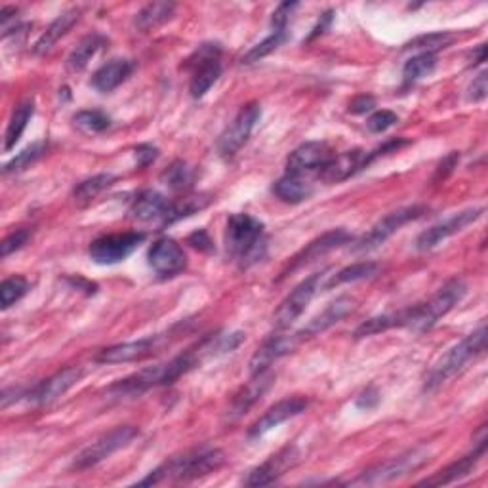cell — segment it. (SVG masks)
<instances>
[{
    "label": "cell",
    "instance_id": "6da1fadb",
    "mask_svg": "<svg viewBox=\"0 0 488 488\" xmlns=\"http://www.w3.org/2000/svg\"><path fill=\"white\" fill-rule=\"evenodd\" d=\"M223 462L225 456L220 448H195L181 456H174L164 462L155 472L142 479L140 484L151 486L162 483H191L218 472Z\"/></svg>",
    "mask_w": 488,
    "mask_h": 488
},
{
    "label": "cell",
    "instance_id": "5bb4252c",
    "mask_svg": "<svg viewBox=\"0 0 488 488\" xmlns=\"http://www.w3.org/2000/svg\"><path fill=\"white\" fill-rule=\"evenodd\" d=\"M334 157L332 149L325 142H306L299 147H296L287 159V172L288 174H299L309 176L318 174L323 168L330 162Z\"/></svg>",
    "mask_w": 488,
    "mask_h": 488
},
{
    "label": "cell",
    "instance_id": "816d5d0a",
    "mask_svg": "<svg viewBox=\"0 0 488 488\" xmlns=\"http://www.w3.org/2000/svg\"><path fill=\"white\" fill-rule=\"evenodd\" d=\"M378 401H380L378 391L374 389V387H370V389H366V391L363 393V395L359 397V401H356V406H361V408H366V410H368V408H372V406H376Z\"/></svg>",
    "mask_w": 488,
    "mask_h": 488
},
{
    "label": "cell",
    "instance_id": "ab89813d",
    "mask_svg": "<svg viewBox=\"0 0 488 488\" xmlns=\"http://www.w3.org/2000/svg\"><path fill=\"white\" fill-rule=\"evenodd\" d=\"M73 122L84 134H102L111 126V119L102 111H81L73 117Z\"/></svg>",
    "mask_w": 488,
    "mask_h": 488
},
{
    "label": "cell",
    "instance_id": "f1b7e54d",
    "mask_svg": "<svg viewBox=\"0 0 488 488\" xmlns=\"http://www.w3.org/2000/svg\"><path fill=\"white\" fill-rule=\"evenodd\" d=\"M273 193L283 202L299 204L313 195V183L306 176L287 172L283 178L275 181Z\"/></svg>",
    "mask_w": 488,
    "mask_h": 488
},
{
    "label": "cell",
    "instance_id": "bcb514c9",
    "mask_svg": "<svg viewBox=\"0 0 488 488\" xmlns=\"http://www.w3.org/2000/svg\"><path fill=\"white\" fill-rule=\"evenodd\" d=\"M486 92H488V83H486V71H481L477 77L473 79L472 86H469V92H467V98L469 102H483L486 98Z\"/></svg>",
    "mask_w": 488,
    "mask_h": 488
},
{
    "label": "cell",
    "instance_id": "d6a6232c",
    "mask_svg": "<svg viewBox=\"0 0 488 488\" xmlns=\"http://www.w3.org/2000/svg\"><path fill=\"white\" fill-rule=\"evenodd\" d=\"M378 269H380V266L376 264V261H359V264L347 266V268L340 269L337 273H334L327 280L325 288H334V287H340L344 283H355V280H363V278L374 277L378 273Z\"/></svg>",
    "mask_w": 488,
    "mask_h": 488
},
{
    "label": "cell",
    "instance_id": "8992f818",
    "mask_svg": "<svg viewBox=\"0 0 488 488\" xmlns=\"http://www.w3.org/2000/svg\"><path fill=\"white\" fill-rule=\"evenodd\" d=\"M138 435L140 431L134 425H121L117 429H112L107 435L100 437L96 443H92L90 446L81 450V453L74 456L71 467L77 469V472H84V469L98 465L100 462L119 453L121 448L128 446Z\"/></svg>",
    "mask_w": 488,
    "mask_h": 488
},
{
    "label": "cell",
    "instance_id": "4fadbf2b",
    "mask_svg": "<svg viewBox=\"0 0 488 488\" xmlns=\"http://www.w3.org/2000/svg\"><path fill=\"white\" fill-rule=\"evenodd\" d=\"M483 212H484L483 209H467V210L454 214V216H450L448 220H444L441 223L431 225L429 229H425L416 239V249L420 252H425V250L439 247L441 242L458 235L460 231H464L467 228V225H472L473 221H477L483 216Z\"/></svg>",
    "mask_w": 488,
    "mask_h": 488
},
{
    "label": "cell",
    "instance_id": "f5cc1de1",
    "mask_svg": "<svg viewBox=\"0 0 488 488\" xmlns=\"http://www.w3.org/2000/svg\"><path fill=\"white\" fill-rule=\"evenodd\" d=\"M484 58H486V46H484V44H481V46L477 48V52H475V58H473V65H477V63H483V62H484Z\"/></svg>",
    "mask_w": 488,
    "mask_h": 488
},
{
    "label": "cell",
    "instance_id": "b9f144b4",
    "mask_svg": "<svg viewBox=\"0 0 488 488\" xmlns=\"http://www.w3.org/2000/svg\"><path fill=\"white\" fill-rule=\"evenodd\" d=\"M29 292V283L25 277H10L5 278L0 285V299H3V309H10L14 304Z\"/></svg>",
    "mask_w": 488,
    "mask_h": 488
},
{
    "label": "cell",
    "instance_id": "9a60e30c",
    "mask_svg": "<svg viewBox=\"0 0 488 488\" xmlns=\"http://www.w3.org/2000/svg\"><path fill=\"white\" fill-rule=\"evenodd\" d=\"M164 342L162 336H147L136 342H126V344H117L102 349L96 355V361L102 365H121V363H134V361H143L147 356L155 355Z\"/></svg>",
    "mask_w": 488,
    "mask_h": 488
},
{
    "label": "cell",
    "instance_id": "e575fe53",
    "mask_svg": "<svg viewBox=\"0 0 488 488\" xmlns=\"http://www.w3.org/2000/svg\"><path fill=\"white\" fill-rule=\"evenodd\" d=\"M193 180H195L193 168L187 162H183V161H174L161 174V181L166 187H171L172 191H187L193 185Z\"/></svg>",
    "mask_w": 488,
    "mask_h": 488
},
{
    "label": "cell",
    "instance_id": "2e32d148",
    "mask_svg": "<svg viewBox=\"0 0 488 488\" xmlns=\"http://www.w3.org/2000/svg\"><path fill=\"white\" fill-rule=\"evenodd\" d=\"M83 374H84V370L81 366H67L60 372H55L54 376H50V378L36 384L34 387H31L27 399L31 403H36V405H50L55 399H60L62 395H65V393L73 386H77L83 378Z\"/></svg>",
    "mask_w": 488,
    "mask_h": 488
},
{
    "label": "cell",
    "instance_id": "ac0fdd59",
    "mask_svg": "<svg viewBox=\"0 0 488 488\" xmlns=\"http://www.w3.org/2000/svg\"><path fill=\"white\" fill-rule=\"evenodd\" d=\"M307 399L306 397H288L278 401L277 405H273L264 416H261L258 422H254L249 429V437L250 439H259L264 437L266 434H269L271 429L278 427L280 424H285L296 416L302 415L307 408Z\"/></svg>",
    "mask_w": 488,
    "mask_h": 488
},
{
    "label": "cell",
    "instance_id": "3957f363",
    "mask_svg": "<svg viewBox=\"0 0 488 488\" xmlns=\"http://www.w3.org/2000/svg\"><path fill=\"white\" fill-rule=\"evenodd\" d=\"M467 292V287L462 278H450L446 285H443L434 298L425 304L403 309L405 321L403 328H408L415 334H424L434 328L444 315L453 311Z\"/></svg>",
    "mask_w": 488,
    "mask_h": 488
},
{
    "label": "cell",
    "instance_id": "f546056e",
    "mask_svg": "<svg viewBox=\"0 0 488 488\" xmlns=\"http://www.w3.org/2000/svg\"><path fill=\"white\" fill-rule=\"evenodd\" d=\"M174 12H176V5H172V3H151V5L143 6L136 14L134 25L138 31L147 33V31L161 27L168 20H172Z\"/></svg>",
    "mask_w": 488,
    "mask_h": 488
},
{
    "label": "cell",
    "instance_id": "5b68a950",
    "mask_svg": "<svg viewBox=\"0 0 488 488\" xmlns=\"http://www.w3.org/2000/svg\"><path fill=\"white\" fill-rule=\"evenodd\" d=\"M429 458H431V450L427 446H416L401 456H395L384 464L366 469V472L361 473V477H356L351 484L376 486V484L397 481L401 477H406L408 473L418 472L420 467H424L429 462Z\"/></svg>",
    "mask_w": 488,
    "mask_h": 488
},
{
    "label": "cell",
    "instance_id": "74e56055",
    "mask_svg": "<svg viewBox=\"0 0 488 488\" xmlns=\"http://www.w3.org/2000/svg\"><path fill=\"white\" fill-rule=\"evenodd\" d=\"M287 39H288L287 31H271L269 36H266L264 41L258 43L256 46H252L247 54L242 55V60H240L242 65H250V63H256V62H261L264 58H268V55L273 54Z\"/></svg>",
    "mask_w": 488,
    "mask_h": 488
},
{
    "label": "cell",
    "instance_id": "52a82bcc",
    "mask_svg": "<svg viewBox=\"0 0 488 488\" xmlns=\"http://www.w3.org/2000/svg\"><path fill=\"white\" fill-rule=\"evenodd\" d=\"M323 273H315L311 277H307L306 280H302L285 299L280 302V306L277 307L275 315H273V325L277 330H285L290 325H294L302 313L307 309V306L311 304V299L315 298V294L321 290L325 275Z\"/></svg>",
    "mask_w": 488,
    "mask_h": 488
},
{
    "label": "cell",
    "instance_id": "1f68e13d",
    "mask_svg": "<svg viewBox=\"0 0 488 488\" xmlns=\"http://www.w3.org/2000/svg\"><path fill=\"white\" fill-rule=\"evenodd\" d=\"M34 112V103L31 100L24 102L15 107V111L12 112V119L8 122V128H6V136H5V151H12V149L15 147V143L20 142V138L24 136L25 128L33 117Z\"/></svg>",
    "mask_w": 488,
    "mask_h": 488
},
{
    "label": "cell",
    "instance_id": "8d00e7d4",
    "mask_svg": "<svg viewBox=\"0 0 488 488\" xmlns=\"http://www.w3.org/2000/svg\"><path fill=\"white\" fill-rule=\"evenodd\" d=\"M395 327H401L403 328V311L372 317V318H368V321H365L363 325L356 327V330H355L353 336L356 337V340H361V337L380 334V332H386V330L395 328Z\"/></svg>",
    "mask_w": 488,
    "mask_h": 488
},
{
    "label": "cell",
    "instance_id": "c3c4849f",
    "mask_svg": "<svg viewBox=\"0 0 488 488\" xmlns=\"http://www.w3.org/2000/svg\"><path fill=\"white\" fill-rule=\"evenodd\" d=\"M458 161H460V155H458V153H450V155H446V157L441 161V164L437 166L435 181L444 180L448 174H453V171L458 166Z\"/></svg>",
    "mask_w": 488,
    "mask_h": 488
},
{
    "label": "cell",
    "instance_id": "f6af8a7d",
    "mask_svg": "<svg viewBox=\"0 0 488 488\" xmlns=\"http://www.w3.org/2000/svg\"><path fill=\"white\" fill-rule=\"evenodd\" d=\"M298 6H299L298 3H285V5H280V6L273 12V20H271L273 31H287L288 22H290V15L294 14V10H296Z\"/></svg>",
    "mask_w": 488,
    "mask_h": 488
},
{
    "label": "cell",
    "instance_id": "7bdbcfd3",
    "mask_svg": "<svg viewBox=\"0 0 488 488\" xmlns=\"http://www.w3.org/2000/svg\"><path fill=\"white\" fill-rule=\"evenodd\" d=\"M397 122H399V117L395 115V112L382 109V111H376L374 115L368 117L366 128L370 130L372 134H382V132H386V130H389L391 126H395Z\"/></svg>",
    "mask_w": 488,
    "mask_h": 488
},
{
    "label": "cell",
    "instance_id": "44dd1931",
    "mask_svg": "<svg viewBox=\"0 0 488 488\" xmlns=\"http://www.w3.org/2000/svg\"><path fill=\"white\" fill-rule=\"evenodd\" d=\"M164 386H166V366L159 365V366L143 368L132 374V376L119 380L117 384H112L109 387V393L115 397H136L149 389L164 387Z\"/></svg>",
    "mask_w": 488,
    "mask_h": 488
},
{
    "label": "cell",
    "instance_id": "d590c367",
    "mask_svg": "<svg viewBox=\"0 0 488 488\" xmlns=\"http://www.w3.org/2000/svg\"><path fill=\"white\" fill-rule=\"evenodd\" d=\"M437 67V55L435 54H418L405 63L403 69V81L405 84H415L424 77H429Z\"/></svg>",
    "mask_w": 488,
    "mask_h": 488
},
{
    "label": "cell",
    "instance_id": "30bf717a",
    "mask_svg": "<svg viewBox=\"0 0 488 488\" xmlns=\"http://www.w3.org/2000/svg\"><path fill=\"white\" fill-rule=\"evenodd\" d=\"M143 240L145 233L140 231L103 235L90 244L88 254L92 261H96L100 266L121 264V261L132 254Z\"/></svg>",
    "mask_w": 488,
    "mask_h": 488
},
{
    "label": "cell",
    "instance_id": "83f0119b",
    "mask_svg": "<svg viewBox=\"0 0 488 488\" xmlns=\"http://www.w3.org/2000/svg\"><path fill=\"white\" fill-rule=\"evenodd\" d=\"M79 20H81V10H77V8L69 10V12H65V14H62V15L55 17V20L48 25V29L41 34V39L36 41L33 52H34L36 55H43V54L50 52L55 44H58L60 39H63V36H65L74 25L79 24Z\"/></svg>",
    "mask_w": 488,
    "mask_h": 488
},
{
    "label": "cell",
    "instance_id": "603a6c76",
    "mask_svg": "<svg viewBox=\"0 0 488 488\" xmlns=\"http://www.w3.org/2000/svg\"><path fill=\"white\" fill-rule=\"evenodd\" d=\"M275 376L271 370H266V372H259V374H252V378L244 384L239 391L237 395L233 397L231 401V406H229V416L235 420V418H240L242 415H247V412L266 395L268 389L271 387Z\"/></svg>",
    "mask_w": 488,
    "mask_h": 488
},
{
    "label": "cell",
    "instance_id": "7a4b0ae2",
    "mask_svg": "<svg viewBox=\"0 0 488 488\" xmlns=\"http://www.w3.org/2000/svg\"><path fill=\"white\" fill-rule=\"evenodd\" d=\"M225 247L242 269L252 268L268 252L264 223L250 214H233L225 228Z\"/></svg>",
    "mask_w": 488,
    "mask_h": 488
},
{
    "label": "cell",
    "instance_id": "836d02e7",
    "mask_svg": "<svg viewBox=\"0 0 488 488\" xmlns=\"http://www.w3.org/2000/svg\"><path fill=\"white\" fill-rule=\"evenodd\" d=\"M112 183H115V176L112 174H98V176L81 181L77 187H74L73 197L74 200H77V204L84 206L92 202L98 195H102L105 190H109Z\"/></svg>",
    "mask_w": 488,
    "mask_h": 488
},
{
    "label": "cell",
    "instance_id": "cb8c5ba5",
    "mask_svg": "<svg viewBox=\"0 0 488 488\" xmlns=\"http://www.w3.org/2000/svg\"><path fill=\"white\" fill-rule=\"evenodd\" d=\"M298 458H299V454L294 446L283 448L280 453L271 456L268 462L252 469L249 479H247V484L249 486H266V484L275 483L280 475H285L288 467H292L298 462Z\"/></svg>",
    "mask_w": 488,
    "mask_h": 488
},
{
    "label": "cell",
    "instance_id": "7402d4cb",
    "mask_svg": "<svg viewBox=\"0 0 488 488\" xmlns=\"http://www.w3.org/2000/svg\"><path fill=\"white\" fill-rule=\"evenodd\" d=\"M174 202L166 199L162 193L145 190L142 191L132 206H130V214L138 221H161L162 225H168V218L172 214Z\"/></svg>",
    "mask_w": 488,
    "mask_h": 488
},
{
    "label": "cell",
    "instance_id": "7c38bea8",
    "mask_svg": "<svg viewBox=\"0 0 488 488\" xmlns=\"http://www.w3.org/2000/svg\"><path fill=\"white\" fill-rule=\"evenodd\" d=\"M147 259L149 268H151L161 278L178 277L187 268V258L183 249L171 237L157 239L147 252Z\"/></svg>",
    "mask_w": 488,
    "mask_h": 488
},
{
    "label": "cell",
    "instance_id": "f35d334b",
    "mask_svg": "<svg viewBox=\"0 0 488 488\" xmlns=\"http://www.w3.org/2000/svg\"><path fill=\"white\" fill-rule=\"evenodd\" d=\"M453 43H454V34L448 33V31H443V33L422 34V36H418V39L408 43L406 48L418 50L420 54H435L439 50L448 48Z\"/></svg>",
    "mask_w": 488,
    "mask_h": 488
},
{
    "label": "cell",
    "instance_id": "9c48e42d",
    "mask_svg": "<svg viewBox=\"0 0 488 488\" xmlns=\"http://www.w3.org/2000/svg\"><path fill=\"white\" fill-rule=\"evenodd\" d=\"M259 117H261V105L258 102L247 103L237 112L233 122L223 130V134L218 140V153L221 159L229 161L240 151V147L249 142Z\"/></svg>",
    "mask_w": 488,
    "mask_h": 488
},
{
    "label": "cell",
    "instance_id": "e0dca14e",
    "mask_svg": "<svg viewBox=\"0 0 488 488\" xmlns=\"http://www.w3.org/2000/svg\"><path fill=\"white\" fill-rule=\"evenodd\" d=\"M486 441H488L486 439V427L483 425L479 429V437L475 439L473 453L472 454H467L464 458H460L458 462L450 464L448 467L441 469L439 473H435L434 477H429V479L422 481L420 484H424V486H443V484L456 483V481L467 477L477 467V464L481 462V458L484 456V453H486Z\"/></svg>",
    "mask_w": 488,
    "mask_h": 488
},
{
    "label": "cell",
    "instance_id": "484cf974",
    "mask_svg": "<svg viewBox=\"0 0 488 488\" xmlns=\"http://www.w3.org/2000/svg\"><path fill=\"white\" fill-rule=\"evenodd\" d=\"M368 164V153L365 151H347L340 157L334 155L323 171L318 172V178L327 183H340L349 180L356 172L365 171Z\"/></svg>",
    "mask_w": 488,
    "mask_h": 488
},
{
    "label": "cell",
    "instance_id": "4316f807",
    "mask_svg": "<svg viewBox=\"0 0 488 488\" xmlns=\"http://www.w3.org/2000/svg\"><path fill=\"white\" fill-rule=\"evenodd\" d=\"M134 71V63L124 58H115L103 63L92 77V86L102 93H109L119 88Z\"/></svg>",
    "mask_w": 488,
    "mask_h": 488
},
{
    "label": "cell",
    "instance_id": "d6986e66",
    "mask_svg": "<svg viewBox=\"0 0 488 488\" xmlns=\"http://www.w3.org/2000/svg\"><path fill=\"white\" fill-rule=\"evenodd\" d=\"M351 240H353V237L346 229H332V231L325 233L323 237H318L313 242H309L307 247L302 252H299L298 256H294L290 259V266L283 271V275H280V277H287L292 271L302 269L304 266L311 264V261L318 259L321 256H325V254H328V252H332L336 249L344 247V244H349Z\"/></svg>",
    "mask_w": 488,
    "mask_h": 488
},
{
    "label": "cell",
    "instance_id": "4dcf8cb0",
    "mask_svg": "<svg viewBox=\"0 0 488 488\" xmlns=\"http://www.w3.org/2000/svg\"><path fill=\"white\" fill-rule=\"evenodd\" d=\"M105 44V36H102L100 33H92L88 36L73 48V52L69 54L67 58V69L71 73H81L86 69V65L90 63V60L93 55L98 54V50Z\"/></svg>",
    "mask_w": 488,
    "mask_h": 488
},
{
    "label": "cell",
    "instance_id": "681fc988",
    "mask_svg": "<svg viewBox=\"0 0 488 488\" xmlns=\"http://www.w3.org/2000/svg\"><path fill=\"white\" fill-rule=\"evenodd\" d=\"M159 157V149L153 147V145H140L136 149V159H138V164L142 168L149 166L151 162H155Z\"/></svg>",
    "mask_w": 488,
    "mask_h": 488
},
{
    "label": "cell",
    "instance_id": "60d3db41",
    "mask_svg": "<svg viewBox=\"0 0 488 488\" xmlns=\"http://www.w3.org/2000/svg\"><path fill=\"white\" fill-rule=\"evenodd\" d=\"M43 155H44V143L36 142V143L25 147L22 153H17L10 162H6L5 168H3V172L5 174L24 172V171H27L31 164H34L36 161H39Z\"/></svg>",
    "mask_w": 488,
    "mask_h": 488
},
{
    "label": "cell",
    "instance_id": "ba28073f",
    "mask_svg": "<svg viewBox=\"0 0 488 488\" xmlns=\"http://www.w3.org/2000/svg\"><path fill=\"white\" fill-rule=\"evenodd\" d=\"M221 48L220 44H202L190 58L187 67L193 69L190 92L195 100L206 96L221 77Z\"/></svg>",
    "mask_w": 488,
    "mask_h": 488
},
{
    "label": "cell",
    "instance_id": "277c9868",
    "mask_svg": "<svg viewBox=\"0 0 488 488\" xmlns=\"http://www.w3.org/2000/svg\"><path fill=\"white\" fill-rule=\"evenodd\" d=\"M484 346H486V325L481 323L477 330L465 336L460 344H456L453 349H448V353L441 356L439 363L427 374L424 389L434 391L450 378H454L469 361L475 359L477 355L484 351Z\"/></svg>",
    "mask_w": 488,
    "mask_h": 488
},
{
    "label": "cell",
    "instance_id": "ee69618b",
    "mask_svg": "<svg viewBox=\"0 0 488 488\" xmlns=\"http://www.w3.org/2000/svg\"><path fill=\"white\" fill-rule=\"evenodd\" d=\"M31 239V229L27 228H22V229H15L14 233H10L5 240H3V258H8L10 254L22 250L25 244L29 242Z\"/></svg>",
    "mask_w": 488,
    "mask_h": 488
},
{
    "label": "cell",
    "instance_id": "f907efd6",
    "mask_svg": "<svg viewBox=\"0 0 488 488\" xmlns=\"http://www.w3.org/2000/svg\"><path fill=\"white\" fill-rule=\"evenodd\" d=\"M187 240H190L191 247H195L199 250H204V252H210L214 249V244H212L210 237L206 235V231H202V229L197 231V233H193Z\"/></svg>",
    "mask_w": 488,
    "mask_h": 488
},
{
    "label": "cell",
    "instance_id": "8fae6325",
    "mask_svg": "<svg viewBox=\"0 0 488 488\" xmlns=\"http://www.w3.org/2000/svg\"><path fill=\"white\" fill-rule=\"evenodd\" d=\"M425 212H427V209L422 204L405 206V209H399L395 212H389L376 225H374V228L361 240L355 242L353 250L361 252V250H372V249L380 247V244H384L389 237L395 235L401 228H405L406 223L422 218Z\"/></svg>",
    "mask_w": 488,
    "mask_h": 488
},
{
    "label": "cell",
    "instance_id": "ffe728a7",
    "mask_svg": "<svg viewBox=\"0 0 488 488\" xmlns=\"http://www.w3.org/2000/svg\"><path fill=\"white\" fill-rule=\"evenodd\" d=\"M299 342V336L298 332L296 334H290V336H285V334H273L269 336L268 340L261 344L256 353L252 355L250 359V376L252 374H259V372H266L273 366V363H277L280 356L288 355Z\"/></svg>",
    "mask_w": 488,
    "mask_h": 488
},
{
    "label": "cell",
    "instance_id": "7dc6e473",
    "mask_svg": "<svg viewBox=\"0 0 488 488\" xmlns=\"http://www.w3.org/2000/svg\"><path fill=\"white\" fill-rule=\"evenodd\" d=\"M374 107H376V100H374L372 96H366V93H363V96H356L349 103V111L353 112V115H365V112L372 111Z\"/></svg>",
    "mask_w": 488,
    "mask_h": 488
},
{
    "label": "cell",
    "instance_id": "d4e9b609",
    "mask_svg": "<svg viewBox=\"0 0 488 488\" xmlns=\"http://www.w3.org/2000/svg\"><path fill=\"white\" fill-rule=\"evenodd\" d=\"M353 309H355V299L353 298L342 296V298L334 299V302L328 304L323 313H318L313 318V321H309V325L304 330L298 332L299 340H306V337H313V336L327 332L328 328H332L334 325L340 323L342 318H346L349 313H353Z\"/></svg>",
    "mask_w": 488,
    "mask_h": 488
}]
</instances>
